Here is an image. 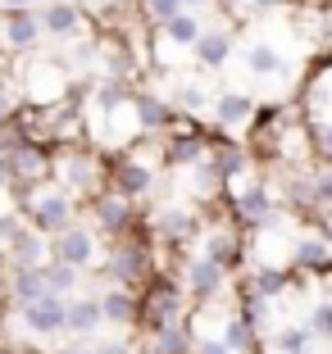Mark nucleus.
<instances>
[{
    "mask_svg": "<svg viewBox=\"0 0 332 354\" xmlns=\"http://www.w3.org/2000/svg\"><path fill=\"white\" fill-rule=\"evenodd\" d=\"M159 268H164V263H159V245H155V236H150V214H146V223L137 232H128V236H119V241H105V263H101L105 281L141 291Z\"/></svg>",
    "mask_w": 332,
    "mask_h": 354,
    "instance_id": "1",
    "label": "nucleus"
},
{
    "mask_svg": "<svg viewBox=\"0 0 332 354\" xmlns=\"http://www.w3.org/2000/svg\"><path fill=\"white\" fill-rule=\"evenodd\" d=\"M51 182H60L64 191H73V196L87 205L96 191L110 187V159H105V150L91 146V141H69V146H55Z\"/></svg>",
    "mask_w": 332,
    "mask_h": 354,
    "instance_id": "2",
    "label": "nucleus"
},
{
    "mask_svg": "<svg viewBox=\"0 0 332 354\" xmlns=\"http://www.w3.org/2000/svg\"><path fill=\"white\" fill-rule=\"evenodd\" d=\"M14 205L23 209L28 227H32V232H42L46 241L60 236V232H69L73 223L82 218V200L73 196V191H64L60 182H42V187L23 191V196H14Z\"/></svg>",
    "mask_w": 332,
    "mask_h": 354,
    "instance_id": "3",
    "label": "nucleus"
},
{
    "mask_svg": "<svg viewBox=\"0 0 332 354\" xmlns=\"http://www.w3.org/2000/svg\"><path fill=\"white\" fill-rule=\"evenodd\" d=\"M137 304H141V309H137V332H141V336L159 332V327H168V323H187V318H191V295L182 291V281H177L168 268H159L155 277L137 291Z\"/></svg>",
    "mask_w": 332,
    "mask_h": 354,
    "instance_id": "4",
    "label": "nucleus"
},
{
    "mask_svg": "<svg viewBox=\"0 0 332 354\" xmlns=\"http://www.w3.org/2000/svg\"><path fill=\"white\" fill-rule=\"evenodd\" d=\"M223 209H228V218L237 223V227H246L250 236L273 227L278 218H287V214H282V200L273 196V187L264 177H241V182H232V187L223 191Z\"/></svg>",
    "mask_w": 332,
    "mask_h": 354,
    "instance_id": "5",
    "label": "nucleus"
},
{
    "mask_svg": "<svg viewBox=\"0 0 332 354\" xmlns=\"http://www.w3.org/2000/svg\"><path fill=\"white\" fill-rule=\"evenodd\" d=\"M196 250L205 254V259H214L228 277H241V272L250 268V232L237 227L228 214H205Z\"/></svg>",
    "mask_w": 332,
    "mask_h": 354,
    "instance_id": "6",
    "label": "nucleus"
},
{
    "mask_svg": "<svg viewBox=\"0 0 332 354\" xmlns=\"http://www.w3.org/2000/svg\"><path fill=\"white\" fill-rule=\"evenodd\" d=\"M200 227H205V209L200 205H164V209H150V236H155L159 250L168 254H187L196 250Z\"/></svg>",
    "mask_w": 332,
    "mask_h": 354,
    "instance_id": "7",
    "label": "nucleus"
},
{
    "mask_svg": "<svg viewBox=\"0 0 332 354\" xmlns=\"http://www.w3.org/2000/svg\"><path fill=\"white\" fill-rule=\"evenodd\" d=\"M82 214H87V223L101 232V241H119V236H128V232L141 227L150 209H141L137 200L119 196L114 187H105V191H96V196L82 205Z\"/></svg>",
    "mask_w": 332,
    "mask_h": 354,
    "instance_id": "8",
    "label": "nucleus"
},
{
    "mask_svg": "<svg viewBox=\"0 0 332 354\" xmlns=\"http://www.w3.org/2000/svg\"><path fill=\"white\" fill-rule=\"evenodd\" d=\"M105 159H110V187H114L119 196L137 200V205H141L146 196H155V187H159V164L150 159L146 141H137L132 150H119V155H105Z\"/></svg>",
    "mask_w": 332,
    "mask_h": 354,
    "instance_id": "9",
    "label": "nucleus"
},
{
    "mask_svg": "<svg viewBox=\"0 0 332 354\" xmlns=\"http://www.w3.org/2000/svg\"><path fill=\"white\" fill-rule=\"evenodd\" d=\"M19 91H23V104H32V109H51V104H64L78 95V86H73V77L64 73L55 59H42V64H23L19 73Z\"/></svg>",
    "mask_w": 332,
    "mask_h": 354,
    "instance_id": "10",
    "label": "nucleus"
},
{
    "mask_svg": "<svg viewBox=\"0 0 332 354\" xmlns=\"http://www.w3.org/2000/svg\"><path fill=\"white\" fill-rule=\"evenodd\" d=\"M214 136H218V127H205L200 118H177V127H168L164 136H155V141H159V155H164V164L182 173V168L209 159Z\"/></svg>",
    "mask_w": 332,
    "mask_h": 354,
    "instance_id": "11",
    "label": "nucleus"
},
{
    "mask_svg": "<svg viewBox=\"0 0 332 354\" xmlns=\"http://www.w3.org/2000/svg\"><path fill=\"white\" fill-rule=\"evenodd\" d=\"M173 277L182 281V291L191 295V304H209V300H223L232 291V277L218 268L214 259H205L200 250L191 254H177L173 259Z\"/></svg>",
    "mask_w": 332,
    "mask_h": 354,
    "instance_id": "12",
    "label": "nucleus"
},
{
    "mask_svg": "<svg viewBox=\"0 0 332 354\" xmlns=\"http://www.w3.org/2000/svg\"><path fill=\"white\" fill-rule=\"evenodd\" d=\"M14 323L28 336L32 345H51L64 336V323H69V300L64 295H42V300H28L14 309Z\"/></svg>",
    "mask_w": 332,
    "mask_h": 354,
    "instance_id": "13",
    "label": "nucleus"
},
{
    "mask_svg": "<svg viewBox=\"0 0 332 354\" xmlns=\"http://www.w3.org/2000/svg\"><path fill=\"white\" fill-rule=\"evenodd\" d=\"M287 268L296 272V277H328L332 272V236L314 218H305L301 232H291Z\"/></svg>",
    "mask_w": 332,
    "mask_h": 354,
    "instance_id": "14",
    "label": "nucleus"
},
{
    "mask_svg": "<svg viewBox=\"0 0 332 354\" xmlns=\"http://www.w3.org/2000/svg\"><path fill=\"white\" fill-rule=\"evenodd\" d=\"M51 259L69 263V268H78V272H91V268L105 263V241H101V232H96L91 223L78 218L69 232L51 236Z\"/></svg>",
    "mask_w": 332,
    "mask_h": 354,
    "instance_id": "15",
    "label": "nucleus"
},
{
    "mask_svg": "<svg viewBox=\"0 0 332 354\" xmlns=\"http://www.w3.org/2000/svg\"><path fill=\"white\" fill-rule=\"evenodd\" d=\"M301 281L305 277H296L287 263H250L237 281V295H255V300L278 304V300H287L291 291H301Z\"/></svg>",
    "mask_w": 332,
    "mask_h": 354,
    "instance_id": "16",
    "label": "nucleus"
},
{
    "mask_svg": "<svg viewBox=\"0 0 332 354\" xmlns=\"http://www.w3.org/2000/svg\"><path fill=\"white\" fill-rule=\"evenodd\" d=\"M10 168H14V196L51 182V168H55V146L51 141H23L19 150H10Z\"/></svg>",
    "mask_w": 332,
    "mask_h": 354,
    "instance_id": "17",
    "label": "nucleus"
},
{
    "mask_svg": "<svg viewBox=\"0 0 332 354\" xmlns=\"http://www.w3.org/2000/svg\"><path fill=\"white\" fill-rule=\"evenodd\" d=\"M42 37V10H0V46L10 55H32Z\"/></svg>",
    "mask_w": 332,
    "mask_h": 354,
    "instance_id": "18",
    "label": "nucleus"
},
{
    "mask_svg": "<svg viewBox=\"0 0 332 354\" xmlns=\"http://www.w3.org/2000/svg\"><path fill=\"white\" fill-rule=\"evenodd\" d=\"M177 109L168 95H159L155 86H137V123H141V136H164L168 127H177Z\"/></svg>",
    "mask_w": 332,
    "mask_h": 354,
    "instance_id": "19",
    "label": "nucleus"
},
{
    "mask_svg": "<svg viewBox=\"0 0 332 354\" xmlns=\"http://www.w3.org/2000/svg\"><path fill=\"white\" fill-rule=\"evenodd\" d=\"M42 28L46 37H55V41H78V37H87V10L82 5H73V0H51L42 10Z\"/></svg>",
    "mask_w": 332,
    "mask_h": 354,
    "instance_id": "20",
    "label": "nucleus"
},
{
    "mask_svg": "<svg viewBox=\"0 0 332 354\" xmlns=\"http://www.w3.org/2000/svg\"><path fill=\"white\" fill-rule=\"evenodd\" d=\"M105 327V313H101V295H69V323H64V336L69 341H96Z\"/></svg>",
    "mask_w": 332,
    "mask_h": 354,
    "instance_id": "21",
    "label": "nucleus"
},
{
    "mask_svg": "<svg viewBox=\"0 0 332 354\" xmlns=\"http://www.w3.org/2000/svg\"><path fill=\"white\" fill-rule=\"evenodd\" d=\"M200 32H205V23L196 19V10H182V14H173L164 28H150V55H155L159 46H173V50L187 55L191 46L200 41Z\"/></svg>",
    "mask_w": 332,
    "mask_h": 354,
    "instance_id": "22",
    "label": "nucleus"
},
{
    "mask_svg": "<svg viewBox=\"0 0 332 354\" xmlns=\"http://www.w3.org/2000/svg\"><path fill=\"white\" fill-rule=\"evenodd\" d=\"M255 104L260 100L250 91H218L209 118H214V127H223V132H241V127H250V118H255Z\"/></svg>",
    "mask_w": 332,
    "mask_h": 354,
    "instance_id": "23",
    "label": "nucleus"
},
{
    "mask_svg": "<svg viewBox=\"0 0 332 354\" xmlns=\"http://www.w3.org/2000/svg\"><path fill=\"white\" fill-rule=\"evenodd\" d=\"M137 291L132 286H105L101 291V313H105V327H114V332H137Z\"/></svg>",
    "mask_w": 332,
    "mask_h": 354,
    "instance_id": "24",
    "label": "nucleus"
},
{
    "mask_svg": "<svg viewBox=\"0 0 332 354\" xmlns=\"http://www.w3.org/2000/svg\"><path fill=\"white\" fill-rule=\"evenodd\" d=\"M191 59L200 64V73H223L232 59V32L228 28H205L200 41L191 46Z\"/></svg>",
    "mask_w": 332,
    "mask_h": 354,
    "instance_id": "25",
    "label": "nucleus"
},
{
    "mask_svg": "<svg viewBox=\"0 0 332 354\" xmlns=\"http://www.w3.org/2000/svg\"><path fill=\"white\" fill-rule=\"evenodd\" d=\"M0 286H5V309H19V304H28V300H42V295H51L42 263H37V268H10Z\"/></svg>",
    "mask_w": 332,
    "mask_h": 354,
    "instance_id": "26",
    "label": "nucleus"
},
{
    "mask_svg": "<svg viewBox=\"0 0 332 354\" xmlns=\"http://www.w3.org/2000/svg\"><path fill=\"white\" fill-rule=\"evenodd\" d=\"M287 55L278 50V46H269V41H255V46H246V73L255 77V82H287Z\"/></svg>",
    "mask_w": 332,
    "mask_h": 354,
    "instance_id": "27",
    "label": "nucleus"
},
{
    "mask_svg": "<svg viewBox=\"0 0 332 354\" xmlns=\"http://www.w3.org/2000/svg\"><path fill=\"white\" fill-rule=\"evenodd\" d=\"M168 100H173V109L182 118H200V123H205V114L214 109V95H209L196 77H191V82H187V77H177V86H173V95H168Z\"/></svg>",
    "mask_w": 332,
    "mask_h": 354,
    "instance_id": "28",
    "label": "nucleus"
},
{
    "mask_svg": "<svg viewBox=\"0 0 332 354\" xmlns=\"http://www.w3.org/2000/svg\"><path fill=\"white\" fill-rule=\"evenodd\" d=\"M5 254H10V268H37V263L51 259V241H46L42 232H32V227H28Z\"/></svg>",
    "mask_w": 332,
    "mask_h": 354,
    "instance_id": "29",
    "label": "nucleus"
},
{
    "mask_svg": "<svg viewBox=\"0 0 332 354\" xmlns=\"http://www.w3.org/2000/svg\"><path fill=\"white\" fill-rule=\"evenodd\" d=\"M223 345H228L232 354H260V332H255L241 313H228V318H223Z\"/></svg>",
    "mask_w": 332,
    "mask_h": 354,
    "instance_id": "30",
    "label": "nucleus"
},
{
    "mask_svg": "<svg viewBox=\"0 0 332 354\" xmlns=\"http://www.w3.org/2000/svg\"><path fill=\"white\" fill-rule=\"evenodd\" d=\"M146 341L155 345L159 354H191V341H196V336H191V318H187V323H168V327H159V332H150Z\"/></svg>",
    "mask_w": 332,
    "mask_h": 354,
    "instance_id": "31",
    "label": "nucleus"
},
{
    "mask_svg": "<svg viewBox=\"0 0 332 354\" xmlns=\"http://www.w3.org/2000/svg\"><path fill=\"white\" fill-rule=\"evenodd\" d=\"M137 14L146 28H164L173 14H182V0H137Z\"/></svg>",
    "mask_w": 332,
    "mask_h": 354,
    "instance_id": "32",
    "label": "nucleus"
},
{
    "mask_svg": "<svg viewBox=\"0 0 332 354\" xmlns=\"http://www.w3.org/2000/svg\"><path fill=\"white\" fill-rule=\"evenodd\" d=\"M23 232H28V218H23V209H19V205L0 209V245H5V250H10V245L23 236Z\"/></svg>",
    "mask_w": 332,
    "mask_h": 354,
    "instance_id": "33",
    "label": "nucleus"
},
{
    "mask_svg": "<svg viewBox=\"0 0 332 354\" xmlns=\"http://www.w3.org/2000/svg\"><path fill=\"white\" fill-rule=\"evenodd\" d=\"M305 323H310V332L319 336L323 345H332V295H328V300H319V304H314Z\"/></svg>",
    "mask_w": 332,
    "mask_h": 354,
    "instance_id": "34",
    "label": "nucleus"
},
{
    "mask_svg": "<svg viewBox=\"0 0 332 354\" xmlns=\"http://www.w3.org/2000/svg\"><path fill=\"white\" fill-rule=\"evenodd\" d=\"M23 104V91H19V77H0V123H5V118L14 114V109H19Z\"/></svg>",
    "mask_w": 332,
    "mask_h": 354,
    "instance_id": "35",
    "label": "nucleus"
},
{
    "mask_svg": "<svg viewBox=\"0 0 332 354\" xmlns=\"http://www.w3.org/2000/svg\"><path fill=\"white\" fill-rule=\"evenodd\" d=\"M191 354H232V350L223 345V336H196V341H191Z\"/></svg>",
    "mask_w": 332,
    "mask_h": 354,
    "instance_id": "36",
    "label": "nucleus"
},
{
    "mask_svg": "<svg viewBox=\"0 0 332 354\" xmlns=\"http://www.w3.org/2000/svg\"><path fill=\"white\" fill-rule=\"evenodd\" d=\"M310 141H314V159L332 164V127H319V132H310Z\"/></svg>",
    "mask_w": 332,
    "mask_h": 354,
    "instance_id": "37",
    "label": "nucleus"
},
{
    "mask_svg": "<svg viewBox=\"0 0 332 354\" xmlns=\"http://www.w3.org/2000/svg\"><path fill=\"white\" fill-rule=\"evenodd\" d=\"M0 191L14 196V168H10V155H5V150H0Z\"/></svg>",
    "mask_w": 332,
    "mask_h": 354,
    "instance_id": "38",
    "label": "nucleus"
},
{
    "mask_svg": "<svg viewBox=\"0 0 332 354\" xmlns=\"http://www.w3.org/2000/svg\"><path fill=\"white\" fill-rule=\"evenodd\" d=\"M287 0H250V14H269V10H282Z\"/></svg>",
    "mask_w": 332,
    "mask_h": 354,
    "instance_id": "39",
    "label": "nucleus"
},
{
    "mask_svg": "<svg viewBox=\"0 0 332 354\" xmlns=\"http://www.w3.org/2000/svg\"><path fill=\"white\" fill-rule=\"evenodd\" d=\"M314 223H319V227H323V232H328V236H332V205H323L319 214H314Z\"/></svg>",
    "mask_w": 332,
    "mask_h": 354,
    "instance_id": "40",
    "label": "nucleus"
},
{
    "mask_svg": "<svg viewBox=\"0 0 332 354\" xmlns=\"http://www.w3.org/2000/svg\"><path fill=\"white\" fill-rule=\"evenodd\" d=\"M0 10H37V0H0Z\"/></svg>",
    "mask_w": 332,
    "mask_h": 354,
    "instance_id": "41",
    "label": "nucleus"
},
{
    "mask_svg": "<svg viewBox=\"0 0 332 354\" xmlns=\"http://www.w3.org/2000/svg\"><path fill=\"white\" fill-rule=\"evenodd\" d=\"M132 354H159V350H155V345H150V341L141 336V341H132Z\"/></svg>",
    "mask_w": 332,
    "mask_h": 354,
    "instance_id": "42",
    "label": "nucleus"
},
{
    "mask_svg": "<svg viewBox=\"0 0 332 354\" xmlns=\"http://www.w3.org/2000/svg\"><path fill=\"white\" fill-rule=\"evenodd\" d=\"M14 68H10V50H5V46H0V77H10Z\"/></svg>",
    "mask_w": 332,
    "mask_h": 354,
    "instance_id": "43",
    "label": "nucleus"
},
{
    "mask_svg": "<svg viewBox=\"0 0 332 354\" xmlns=\"http://www.w3.org/2000/svg\"><path fill=\"white\" fill-rule=\"evenodd\" d=\"M223 10H250V0H218Z\"/></svg>",
    "mask_w": 332,
    "mask_h": 354,
    "instance_id": "44",
    "label": "nucleus"
},
{
    "mask_svg": "<svg viewBox=\"0 0 332 354\" xmlns=\"http://www.w3.org/2000/svg\"><path fill=\"white\" fill-rule=\"evenodd\" d=\"M5 272H10V254H5V245H0V281H5Z\"/></svg>",
    "mask_w": 332,
    "mask_h": 354,
    "instance_id": "45",
    "label": "nucleus"
},
{
    "mask_svg": "<svg viewBox=\"0 0 332 354\" xmlns=\"http://www.w3.org/2000/svg\"><path fill=\"white\" fill-rule=\"evenodd\" d=\"M200 5H209V0H182V10H200Z\"/></svg>",
    "mask_w": 332,
    "mask_h": 354,
    "instance_id": "46",
    "label": "nucleus"
},
{
    "mask_svg": "<svg viewBox=\"0 0 332 354\" xmlns=\"http://www.w3.org/2000/svg\"><path fill=\"white\" fill-rule=\"evenodd\" d=\"M28 354H51V350H28Z\"/></svg>",
    "mask_w": 332,
    "mask_h": 354,
    "instance_id": "47",
    "label": "nucleus"
}]
</instances>
